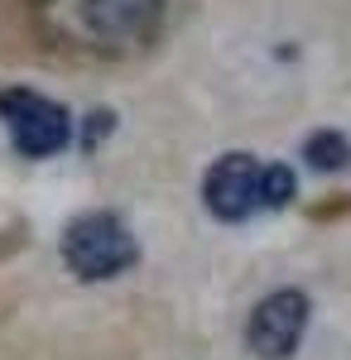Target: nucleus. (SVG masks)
Here are the masks:
<instances>
[{"mask_svg":"<svg viewBox=\"0 0 351 360\" xmlns=\"http://www.w3.org/2000/svg\"><path fill=\"white\" fill-rule=\"evenodd\" d=\"M135 259H140V245L116 212H82L63 226V264L87 283L125 274Z\"/></svg>","mask_w":351,"mask_h":360,"instance_id":"1","label":"nucleus"},{"mask_svg":"<svg viewBox=\"0 0 351 360\" xmlns=\"http://www.w3.org/2000/svg\"><path fill=\"white\" fill-rule=\"evenodd\" d=\"M0 120L25 159H54L73 139V115L54 96H39L29 86H5L0 91Z\"/></svg>","mask_w":351,"mask_h":360,"instance_id":"2","label":"nucleus"},{"mask_svg":"<svg viewBox=\"0 0 351 360\" xmlns=\"http://www.w3.org/2000/svg\"><path fill=\"white\" fill-rule=\"evenodd\" d=\"M298 193V183H294V168L289 164H270V168H260V207H289Z\"/></svg>","mask_w":351,"mask_h":360,"instance_id":"7","label":"nucleus"},{"mask_svg":"<svg viewBox=\"0 0 351 360\" xmlns=\"http://www.w3.org/2000/svg\"><path fill=\"white\" fill-rule=\"evenodd\" d=\"M111 120H116L111 111H92V115H87V135H82V144L92 149V144H97V139H101V135L111 130Z\"/></svg>","mask_w":351,"mask_h":360,"instance_id":"8","label":"nucleus"},{"mask_svg":"<svg viewBox=\"0 0 351 360\" xmlns=\"http://www.w3.org/2000/svg\"><path fill=\"white\" fill-rule=\"evenodd\" d=\"M303 159L318 173H337V168L351 164V139L342 130H313V135L303 139Z\"/></svg>","mask_w":351,"mask_h":360,"instance_id":"6","label":"nucleus"},{"mask_svg":"<svg viewBox=\"0 0 351 360\" xmlns=\"http://www.w3.org/2000/svg\"><path fill=\"white\" fill-rule=\"evenodd\" d=\"M202 202L216 221H245L260 207V164L250 154H221L202 178Z\"/></svg>","mask_w":351,"mask_h":360,"instance_id":"4","label":"nucleus"},{"mask_svg":"<svg viewBox=\"0 0 351 360\" xmlns=\"http://www.w3.org/2000/svg\"><path fill=\"white\" fill-rule=\"evenodd\" d=\"M87 29L106 44H140L159 29L164 0H82Z\"/></svg>","mask_w":351,"mask_h":360,"instance_id":"5","label":"nucleus"},{"mask_svg":"<svg viewBox=\"0 0 351 360\" xmlns=\"http://www.w3.org/2000/svg\"><path fill=\"white\" fill-rule=\"evenodd\" d=\"M308 293L303 288H279L270 298H260L255 312H250V327H245V341L260 360H284L298 351V341L308 332Z\"/></svg>","mask_w":351,"mask_h":360,"instance_id":"3","label":"nucleus"}]
</instances>
